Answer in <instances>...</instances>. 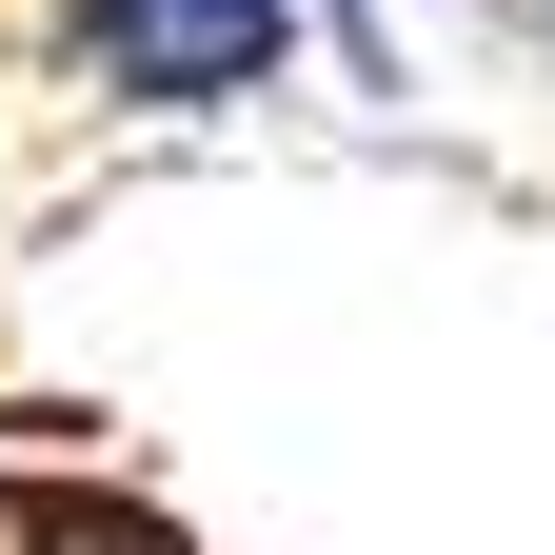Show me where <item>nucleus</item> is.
I'll list each match as a JSON object with an SVG mask.
<instances>
[{
    "mask_svg": "<svg viewBox=\"0 0 555 555\" xmlns=\"http://www.w3.org/2000/svg\"><path fill=\"white\" fill-rule=\"evenodd\" d=\"M60 60H80L119 119H219V100H278L298 21H278V0H60Z\"/></svg>",
    "mask_w": 555,
    "mask_h": 555,
    "instance_id": "nucleus-1",
    "label": "nucleus"
}]
</instances>
